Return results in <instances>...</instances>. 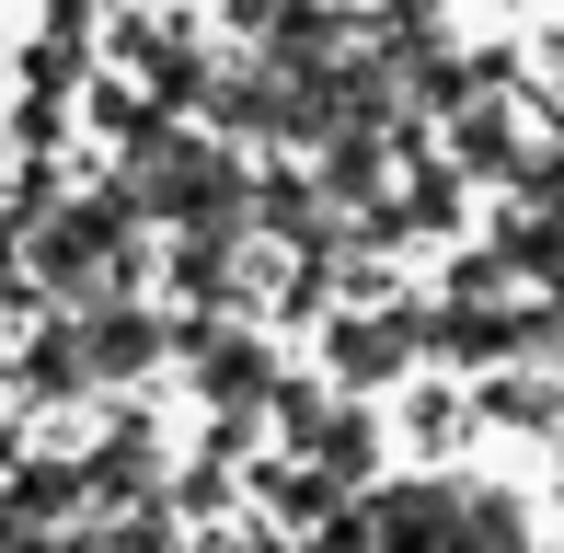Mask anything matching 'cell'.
I'll return each instance as SVG.
<instances>
[{"mask_svg":"<svg viewBox=\"0 0 564 553\" xmlns=\"http://www.w3.org/2000/svg\"><path fill=\"white\" fill-rule=\"evenodd\" d=\"M449 519H460L449 496L403 485V496H380V531H369V542H380V553H449Z\"/></svg>","mask_w":564,"mask_h":553,"instance_id":"6da1fadb","label":"cell"},{"mask_svg":"<svg viewBox=\"0 0 564 553\" xmlns=\"http://www.w3.org/2000/svg\"><path fill=\"white\" fill-rule=\"evenodd\" d=\"M403 358H415V323H346V335H335V369H346V381H392Z\"/></svg>","mask_w":564,"mask_h":553,"instance_id":"7a4b0ae2","label":"cell"},{"mask_svg":"<svg viewBox=\"0 0 564 553\" xmlns=\"http://www.w3.org/2000/svg\"><path fill=\"white\" fill-rule=\"evenodd\" d=\"M449 553H530V531H519V508H507V496H473V508L449 519Z\"/></svg>","mask_w":564,"mask_h":553,"instance_id":"3957f363","label":"cell"},{"mask_svg":"<svg viewBox=\"0 0 564 553\" xmlns=\"http://www.w3.org/2000/svg\"><path fill=\"white\" fill-rule=\"evenodd\" d=\"M507 254H519L530 276H553V289H564V219H530V231L507 242Z\"/></svg>","mask_w":564,"mask_h":553,"instance_id":"277c9868","label":"cell"},{"mask_svg":"<svg viewBox=\"0 0 564 553\" xmlns=\"http://www.w3.org/2000/svg\"><path fill=\"white\" fill-rule=\"evenodd\" d=\"M93 358H105V369H139V358H150V335H139V323H127V312H116L105 335H93Z\"/></svg>","mask_w":564,"mask_h":553,"instance_id":"5b68a950","label":"cell"},{"mask_svg":"<svg viewBox=\"0 0 564 553\" xmlns=\"http://www.w3.org/2000/svg\"><path fill=\"white\" fill-rule=\"evenodd\" d=\"M553 82H564V69H553Z\"/></svg>","mask_w":564,"mask_h":553,"instance_id":"8992f818","label":"cell"}]
</instances>
